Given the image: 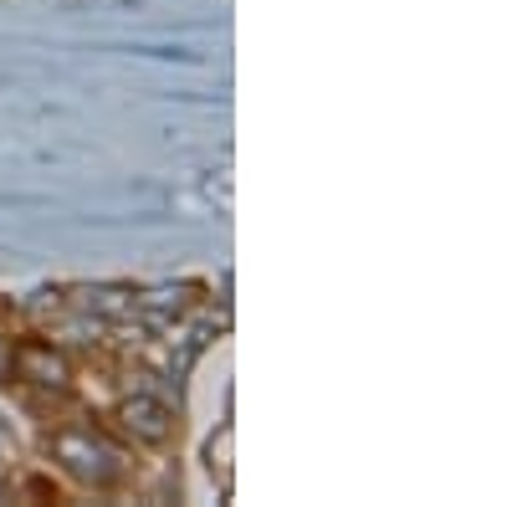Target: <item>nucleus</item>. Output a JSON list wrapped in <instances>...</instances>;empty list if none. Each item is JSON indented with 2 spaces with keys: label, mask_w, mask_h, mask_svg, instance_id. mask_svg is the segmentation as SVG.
<instances>
[{
  "label": "nucleus",
  "mask_w": 512,
  "mask_h": 507,
  "mask_svg": "<svg viewBox=\"0 0 512 507\" xmlns=\"http://www.w3.org/2000/svg\"><path fill=\"white\" fill-rule=\"evenodd\" d=\"M52 451L67 461L77 477H113V472H118V467H113L118 456H113L108 446H98L88 431H62V436L52 441Z\"/></svg>",
  "instance_id": "1"
},
{
  "label": "nucleus",
  "mask_w": 512,
  "mask_h": 507,
  "mask_svg": "<svg viewBox=\"0 0 512 507\" xmlns=\"http://www.w3.org/2000/svg\"><path fill=\"white\" fill-rule=\"evenodd\" d=\"M16 369H21V379H31V385H41V390H57V395L67 390V359L52 344H21Z\"/></svg>",
  "instance_id": "2"
},
{
  "label": "nucleus",
  "mask_w": 512,
  "mask_h": 507,
  "mask_svg": "<svg viewBox=\"0 0 512 507\" xmlns=\"http://www.w3.org/2000/svg\"><path fill=\"white\" fill-rule=\"evenodd\" d=\"M118 420H123V426L134 431L139 441H149V446L169 441V431H175V415H169V405H159V400H149V395L128 400V405L118 410Z\"/></svg>",
  "instance_id": "3"
}]
</instances>
